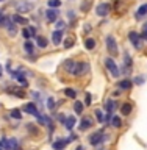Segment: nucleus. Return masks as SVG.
<instances>
[{
	"label": "nucleus",
	"mask_w": 147,
	"mask_h": 150,
	"mask_svg": "<svg viewBox=\"0 0 147 150\" xmlns=\"http://www.w3.org/2000/svg\"><path fill=\"white\" fill-rule=\"evenodd\" d=\"M103 141H107V134L103 133V131H96V133H92L89 136V142L92 145H99L100 142H103Z\"/></svg>",
	"instance_id": "nucleus-5"
},
{
	"label": "nucleus",
	"mask_w": 147,
	"mask_h": 150,
	"mask_svg": "<svg viewBox=\"0 0 147 150\" xmlns=\"http://www.w3.org/2000/svg\"><path fill=\"white\" fill-rule=\"evenodd\" d=\"M33 9L31 3H19L17 5V13H30Z\"/></svg>",
	"instance_id": "nucleus-11"
},
{
	"label": "nucleus",
	"mask_w": 147,
	"mask_h": 150,
	"mask_svg": "<svg viewBox=\"0 0 147 150\" xmlns=\"http://www.w3.org/2000/svg\"><path fill=\"white\" fill-rule=\"evenodd\" d=\"M85 47H86L88 50H92L94 47H96V41L91 39V38H88V39H85Z\"/></svg>",
	"instance_id": "nucleus-21"
},
{
	"label": "nucleus",
	"mask_w": 147,
	"mask_h": 150,
	"mask_svg": "<svg viewBox=\"0 0 147 150\" xmlns=\"http://www.w3.org/2000/svg\"><path fill=\"white\" fill-rule=\"evenodd\" d=\"M55 106V98H49V100H47V108H50V110H52V108H53Z\"/></svg>",
	"instance_id": "nucleus-36"
},
{
	"label": "nucleus",
	"mask_w": 147,
	"mask_h": 150,
	"mask_svg": "<svg viewBox=\"0 0 147 150\" xmlns=\"http://www.w3.org/2000/svg\"><path fill=\"white\" fill-rule=\"evenodd\" d=\"M64 94H66L69 98H75V97H77V92H75L74 89H70V88H66V89H64Z\"/></svg>",
	"instance_id": "nucleus-27"
},
{
	"label": "nucleus",
	"mask_w": 147,
	"mask_h": 150,
	"mask_svg": "<svg viewBox=\"0 0 147 150\" xmlns=\"http://www.w3.org/2000/svg\"><path fill=\"white\" fill-rule=\"evenodd\" d=\"M129 39H130L131 44H133L135 49H138V50L143 49V36H141L139 33H136V31H130V33H129Z\"/></svg>",
	"instance_id": "nucleus-3"
},
{
	"label": "nucleus",
	"mask_w": 147,
	"mask_h": 150,
	"mask_svg": "<svg viewBox=\"0 0 147 150\" xmlns=\"http://www.w3.org/2000/svg\"><path fill=\"white\" fill-rule=\"evenodd\" d=\"M144 80H146V77H136V78H135V83H136V84H143Z\"/></svg>",
	"instance_id": "nucleus-38"
},
{
	"label": "nucleus",
	"mask_w": 147,
	"mask_h": 150,
	"mask_svg": "<svg viewBox=\"0 0 147 150\" xmlns=\"http://www.w3.org/2000/svg\"><path fill=\"white\" fill-rule=\"evenodd\" d=\"M22 36L25 38V39H30V38H31V33H30V30H27V28H23V31H22Z\"/></svg>",
	"instance_id": "nucleus-35"
},
{
	"label": "nucleus",
	"mask_w": 147,
	"mask_h": 150,
	"mask_svg": "<svg viewBox=\"0 0 147 150\" xmlns=\"http://www.w3.org/2000/svg\"><path fill=\"white\" fill-rule=\"evenodd\" d=\"M8 92H11V94H14V96H17V97H23V96H25V92H23V91H17V89H8Z\"/></svg>",
	"instance_id": "nucleus-31"
},
{
	"label": "nucleus",
	"mask_w": 147,
	"mask_h": 150,
	"mask_svg": "<svg viewBox=\"0 0 147 150\" xmlns=\"http://www.w3.org/2000/svg\"><path fill=\"white\" fill-rule=\"evenodd\" d=\"M114 108H116V100H107V103H105V110H107V112H113L114 111Z\"/></svg>",
	"instance_id": "nucleus-15"
},
{
	"label": "nucleus",
	"mask_w": 147,
	"mask_h": 150,
	"mask_svg": "<svg viewBox=\"0 0 147 150\" xmlns=\"http://www.w3.org/2000/svg\"><path fill=\"white\" fill-rule=\"evenodd\" d=\"M16 150H21V149H19V147H17V149H16Z\"/></svg>",
	"instance_id": "nucleus-44"
},
{
	"label": "nucleus",
	"mask_w": 147,
	"mask_h": 150,
	"mask_svg": "<svg viewBox=\"0 0 147 150\" xmlns=\"http://www.w3.org/2000/svg\"><path fill=\"white\" fill-rule=\"evenodd\" d=\"M11 21L13 22H17V23H23V25H25V23L28 22L25 17H22V16H19V14H14V16L11 17Z\"/></svg>",
	"instance_id": "nucleus-19"
},
{
	"label": "nucleus",
	"mask_w": 147,
	"mask_h": 150,
	"mask_svg": "<svg viewBox=\"0 0 147 150\" xmlns=\"http://www.w3.org/2000/svg\"><path fill=\"white\" fill-rule=\"evenodd\" d=\"M9 23H11V21H9V17L3 16V14H0V27H8Z\"/></svg>",
	"instance_id": "nucleus-23"
},
{
	"label": "nucleus",
	"mask_w": 147,
	"mask_h": 150,
	"mask_svg": "<svg viewBox=\"0 0 147 150\" xmlns=\"http://www.w3.org/2000/svg\"><path fill=\"white\" fill-rule=\"evenodd\" d=\"M131 110H133V106H131L130 103H124V105L121 106V111H122V114H124V116H129L131 112Z\"/></svg>",
	"instance_id": "nucleus-16"
},
{
	"label": "nucleus",
	"mask_w": 147,
	"mask_h": 150,
	"mask_svg": "<svg viewBox=\"0 0 147 150\" xmlns=\"http://www.w3.org/2000/svg\"><path fill=\"white\" fill-rule=\"evenodd\" d=\"M47 5H49V8H58L61 5V0H49Z\"/></svg>",
	"instance_id": "nucleus-28"
},
{
	"label": "nucleus",
	"mask_w": 147,
	"mask_h": 150,
	"mask_svg": "<svg viewBox=\"0 0 147 150\" xmlns=\"http://www.w3.org/2000/svg\"><path fill=\"white\" fill-rule=\"evenodd\" d=\"M0 150H3V149H0Z\"/></svg>",
	"instance_id": "nucleus-46"
},
{
	"label": "nucleus",
	"mask_w": 147,
	"mask_h": 150,
	"mask_svg": "<svg viewBox=\"0 0 147 150\" xmlns=\"http://www.w3.org/2000/svg\"><path fill=\"white\" fill-rule=\"evenodd\" d=\"M72 44H74V38L72 36H67V38H66V41H64V47H66V49H69Z\"/></svg>",
	"instance_id": "nucleus-33"
},
{
	"label": "nucleus",
	"mask_w": 147,
	"mask_h": 150,
	"mask_svg": "<svg viewBox=\"0 0 147 150\" xmlns=\"http://www.w3.org/2000/svg\"><path fill=\"white\" fill-rule=\"evenodd\" d=\"M0 2H3V0H0Z\"/></svg>",
	"instance_id": "nucleus-45"
},
{
	"label": "nucleus",
	"mask_w": 147,
	"mask_h": 150,
	"mask_svg": "<svg viewBox=\"0 0 147 150\" xmlns=\"http://www.w3.org/2000/svg\"><path fill=\"white\" fill-rule=\"evenodd\" d=\"M105 67L108 69V72L111 74V77H114V78L119 77V67L116 66L114 59H113L111 56H108V58L105 59Z\"/></svg>",
	"instance_id": "nucleus-2"
},
{
	"label": "nucleus",
	"mask_w": 147,
	"mask_h": 150,
	"mask_svg": "<svg viewBox=\"0 0 147 150\" xmlns=\"http://www.w3.org/2000/svg\"><path fill=\"white\" fill-rule=\"evenodd\" d=\"M74 110H75V112H77V114L83 112V103L78 102V100H75V103H74Z\"/></svg>",
	"instance_id": "nucleus-26"
},
{
	"label": "nucleus",
	"mask_w": 147,
	"mask_h": 150,
	"mask_svg": "<svg viewBox=\"0 0 147 150\" xmlns=\"http://www.w3.org/2000/svg\"><path fill=\"white\" fill-rule=\"evenodd\" d=\"M107 49L110 52L111 56H116L119 53V49H117V42L113 36H107Z\"/></svg>",
	"instance_id": "nucleus-4"
},
{
	"label": "nucleus",
	"mask_w": 147,
	"mask_h": 150,
	"mask_svg": "<svg viewBox=\"0 0 147 150\" xmlns=\"http://www.w3.org/2000/svg\"><path fill=\"white\" fill-rule=\"evenodd\" d=\"M147 14V3L146 5H141V6L138 8V11H136V17H143V16H146Z\"/></svg>",
	"instance_id": "nucleus-17"
},
{
	"label": "nucleus",
	"mask_w": 147,
	"mask_h": 150,
	"mask_svg": "<svg viewBox=\"0 0 147 150\" xmlns=\"http://www.w3.org/2000/svg\"><path fill=\"white\" fill-rule=\"evenodd\" d=\"M88 8H89V2H86V3L82 5V9H83V11H85V9H88Z\"/></svg>",
	"instance_id": "nucleus-41"
},
{
	"label": "nucleus",
	"mask_w": 147,
	"mask_h": 150,
	"mask_svg": "<svg viewBox=\"0 0 147 150\" xmlns=\"http://www.w3.org/2000/svg\"><path fill=\"white\" fill-rule=\"evenodd\" d=\"M85 103H86V106L91 105V94H86V97H85Z\"/></svg>",
	"instance_id": "nucleus-40"
},
{
	"label": "nucleus",
	"mask_w": 147,
	"mask_h": 150,
	"mask_svg": "<svg viewBox=\"0 0 147 150\" xmlns=\"http://www.w3.org/2000/svg\"><path fill=\"white\" fill-rule=\"evenodd\" d=\"M6 28H8V33H9V35H11V36H16V33H17V30H16V25H14L13 22L9 23V25H8Z\"/></svg>",
	"instance_id": "nucleus-29"
},
{
	"label": "nucleus",
	"mask_w": 147,
	"mask_h": 150,
	"mask_svg": "<svg viewBox=\"0 0 147 150\" xmlns=\"http://www.w3.org/2000/svg\"><path fill=\"white\" fill-rule=\"evenodd\" d=\"M91 125H92V120L89 119V117H83L82 122H80V127H78V128L82 130V131H85V130H88Z\"/></svg>",
	"instance_id": "nucleus-12"
},
{
	"label": "nucleus",
	"mask_w": 147,
	"mask_h": 150,
	"mask_svg": "<svg viewBox=\"0 0 147 150\" xmlns=\"http://www.w3.org/2000/svg\"><path fill=\"white\" fill-rule=\"evenodd\" d=\"M117 88H121V89H130L131 88V81L130 80H122V81H119V84H117Z\"/></svg>",
	"instance_id": "nucleus-18"
},
{
	"label": "nucleus",
	"mask_w": 147,
	"mask_h": 150,
	"mask_svg": "<svg viewBox=\"0 0 147 150\" xmlns=\"http://www.w3.org/2000/svg\"><path fill=\"white\" fill-rule=\"evenodd\" d=\"M111 125H113V127H116V128H119V127L122 125V122H121V117H117V116H113V117H111Z\"/></svg>",
	"instance_id": "nucleus-25"
},
{
	"label": "nucleus",
	"mask_w": 147,
	"mask_h": 150,
	"mask_svg": "<svg viewBox=\"0 0 147 150\" xmlns=\"http://www.w3.org/2000/svg\"><path fill=\"white\" fill-rule=\"evenodd\" d=\"M75 124H77V119H75V116H69V117H66L64 125H66V128H67V130H72Z\"/></svg>",
	"instance_id": "nucleus-13"
},
{
	"label": "nucleus",
	"mask_w": 147,
	"mask_h": 150,
	"mask_svg": "<svg viewBox=\"0 0 147 150\" xmlns=\"http://www.w3.org/2000/svg\"><path fill=\"white\" fill-rule=\"evenodd\" d=\"M8 147H9V150H16V149L19 147V142H17V139H14V138L8 139Z\"/></svg>",
	"instance_id": "nucleus-22"
},
{
	"label": "nucleus",
	"mask_w": 147,
	"mask_h": 150,
	"mask_svg": "<svg viewBox=\"0 0 147 150\" xmlns=\"http://www.w3.org/2000/svg\"><path fill=\"white\" fill-rule=\"evenodd\" d=\"M22 111L28 112V114H31V116H38V114H39V111H38V108H36L35 103H25L23 108H22Z\"/></svg>",
	"instance_id": "nucleus-6"
},
{
	"label": "nucleus",
	"mask_w": 147,
	"mask_h": 150,
	"mask_svg": "<svg viewBox=\"0 0 147 150\" xmlns=\"http://www.w3.org/2000/svg\"><path fill=\"white\" fill-rule=\"evenodd\" d=\"M36 44L41 47V49H44V47H47V39L44 36H36Z\"/></svg>",
	"instance_id": "nucleus-20"
},
{
	"label": "nucleus",
	"mask_w": 147,
	"mask_h": 150,
	"mask_svg": "<svg viewBox=\"0 0 147 150\" xmlns=\"http://www.w3.org/2000/svg\"><path fill=\"white\" fill-rule=\"evenodd\" d=\"M75 150H85V149L82 147V145H78V147H77V149H75Z\"/></svg>",
	"instance_id": "nucleus-42"
},
{
	"label": "nucleus",
	"mask_w": 147,
	"mask_h": 150,
	"mask_svg": "<svg viewBox=\"0 0 147 150\" xmlns=\"http://www.w3.org/2000/svg\"><path fill=\"white\" fill-rule=\"evenodd\" d=\"M61 39H63V30L53 31V35H52V41H53V44L55 45H60L61 44Z\"/></svg>",
	"instance_id": "nucleus-10"
},
{
	"label": "nucleus",
	"mask_w": 147,
	"mask_h": 150,
	"mask_svg": "<svg viewBox=\"0 0 147 150\" xmlns=\"http://www.w3.org/2000/svg\"><path fill=\"white\" fill-rule=\"evenodd\" d=\"M96 13H97V16H107V14L110 13V5L108 3H99L97 8H96Z\"/></svg>",
	"instance_id": "nucleus-7"
},
{
	"label": "nucleus",
	"mask_w": 147,
	"mask_h": 150,
	"mask_svg": "<svg viewBox=\"0 0 147 150\" xmlns=\"http://www.w3.org/2000/svg\"><path fill=\"white\" fill-rule=\"evenodd\" d=\"M94 112H96L97 120H99V122H103V111H100V110H96Z\"/></svg>",
	"instance_id": "nucleus-34"
},
{
	"label": "nucleus",
	"mask_w": 147,
	"mask_h": 150,
	"mask_svg": "<svg viewBox=\"0 0 147 150\" xmlns=\"http://www.w3.org/2000/svg\"><path fill=\"white\" fill-rule=\"evenodd\" d=\"M2 74H3V69H2V66H0V77H2Z\"/></svg>",
	"instance_id": "nucleus-43"
},
{
	"label": "nucleus",
	"mask_w": 147,
	"mask_h": 150,
	"mask_svg": "<svg viewBox=\"0 0 147 150\" xmlns=\"http://www.w3.org/2000/svg\"><path fill=\"white\" fill-rule=\"evenodd\" d=\"M143 39H147V23H144V27H143Z\"/></svg>",
	"instance_id": "nucleus-39"
},
{
	"label": "nucleus",
	"mask_w": 147,
	"mask_h": 150,
	"mask_svg": "<svg viewBox=\"0 0 147 150\" xmlns=\"http://www.w3.org/2000/svg\"><path fill=\"white\" fill-rule=\"evenodd\" d=\"M45 19L49 22H55L56 19H58V11H56V8H49L45 13Z\"/></svg>",
	"instance_id": "nucleus-8"
},
{
	"label": "nucleus",
	"mask_w": 147,
	"mask_h": 150,
	"mask_svg": "<svg viewBox=\"0 0 147 150\" xmlns=\"http://www.w3.org/2000/svg\"><path fill=\"white\" fill-rule=\"evenodd\" d=\"M69 142V139H60V141H56V142H53V149L55 150H63L66 145H67Z\"/></svg>",
	"instance_id": "nucleus-14"
},
{
	"label": "nucleus",
	"mask_w": 147,
	"mask_h": 150,
	"mask_svg": "<svg viewBox=\"0 0 147 150\" xmlns=\"http://www.w3.org/2000/svg\"><path fill=\"white\" fill-rule=\"evenodd\" d=\"M64 69L67 70L69 74L72 75H83L88 72L89 69V64L85 63V61H72V59H67L64 63Z\"/></svg>",
	"instance_id": "nucleus-1"
},
{
	"label": "nucleus",
	"mask_w": 147,
	"mask_h": 150,
	"mask_svg": "<svg viewBox=\"0 0 147 150\" xmlns=\"http://www.w3.org/2000/svg\"><path fill=\"white\" fill-rule=\"evenodd\" d=\"M64 25H66V23L63 21H56V30H63Z\"/></svg>",
	"instance_id": "nucleus-37"
},
{
	"label": "nucleus",
	"mask_w": 147,
	"mask_h": 150,
	"mask_svg": "<svg viewBox=\"0 0 147 150\" xmlns=\"http://www.w3.org/2000/svg\"><path fill=\"white\" fill-rule=\"evenodd\" d=\"M0 149L9 150V147H8V139H6V138H2V139H0Z\"/></svg>",
	"instance_id": "nucleus-32"
},
{
	"label": "nucleus",
	"mask_w": 147,
	"mask_h": 150,
	"mask_svg": "<svg viewBox=\"0 0 147 150\" xmlns=\"http://www.w3.org/2000/svg\"><path fill=\"white\" fill-rule=\"evenodd\" d=\"M124 64H125V72H129L131 69V66H133V59H131L129 52H124Z\"/></svg>",
	"instance_id": "nucleus-9"
},
{
	"label": "nucleus",
	"mask_w": 147,
	"mask_h": 150,
	"mask_svg": "<svg viewBox=\"0 0 147 150\" xmlns=\"http://www.w3.org/2000/svg\"><path fill=\"white\" fill-rule=\"evenodd\" d=\"M9 116H11V117H14V119H17V120H21V119H22V114H21V111H19V110H16V108L9 111Z\"/></svg>",
	"instance_id": "nucleus-24"
},
{
	"label": "nucleus",
	"mask_w": 147,
	"mask_h": 150,
	"mask_svg": "<svg viewBox=\"0 0 147 150\" xmlns=\"http://www.w3.org/2000/svg\"><path fill=\"white\" fill-rule=\"evenodd\" d=\"M23 49H25V52H28V53H31V52H33V49H35V45H33L30 41H27L25 44H23Z\"/></svg>",
	"instance_id": "nucleus-30"
}]
</instances>
